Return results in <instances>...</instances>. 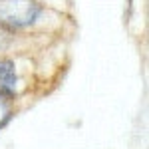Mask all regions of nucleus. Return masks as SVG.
Returning <instances> with one entry per match:
<instances>
[{"label":"nucleus","instance_id":"nucleus-1","mask_svg":"<svg viewBox=\"0 0 149 149\" xmlns=\"http://www.w3.org/2000/svg\"><path fill=\"white\" fill-rule=\"evenodd\" d=\"M42 8L36 0H0V24L8 28H26L38 20Z\"/></svg>","mask_w":149,"mask_h":149},{"label":"nucleus","instance_id":"nucleus-2","mask_svg":"<svg viewBox=\"0 0 149 149\" xmlns=\"http://www.w3.org/2000/svg\"><path fill=\"white\" fill-rule=\"evenodd\" d=\"M18 84V76H16V68L8 60H0V95H10L16 90Z\"/></svg>","mask_w":149,"mask_h":149},{"label":"nucleus","instance_id":"nucleus-3","mask_svg":"<svg viewBox=\"0 0 149 149\" xmlns=\"http://www.w3.org/2000/svg\"><path fill=\"white\" fill-rule=\"evenodd\" d=\"M8 119H10V102L6 100V95H0V127L6 125Z\"/></svg>","mask_w":149,"mask_h":149}]
</instances>
